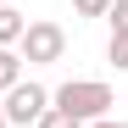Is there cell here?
<instances>
[{
  "mask_svg": "<svg viewBox=\"0 0 128 128\" xmlns=\"http://www.w3.org/2000/svg\"><path fill=\"white\" fill-rule=\"evenodd\" d=\"M50 106L67 112V117H78V122H95V117H106L117 106V95H112V84H100V78H67L50 95Z\"/></svg>",
  "mask_w": 128,
  "mask_h": 128,
  "instance_id": "cell-1",
  "label": "cell"
},
{
  "mask_svg": "<svg viewBox=\"0 0 128 128\" xmlns=\"http://www.w3.org/2000/svg\"><path fill=\"white\" fill-rule=\"evenodd\" d=\"M50 112V89H45V84H11V89H6V100H0V117H6L11 128H28V122H39V117H45Z\"/></svg>",
  "mask_w": 128,
  "mask_h": 128,
  "instance_id": "cell-2",
  "label": "cell"
},
{
  "mask_svg": "<svg viewBox=\"0 0 128 128\" xmlns=\"http://www.w3.org/2000/svg\"><path fill=\"white\" fill-rule=\"evenodd\" d=\"M17 50H22V61H34V67H50V61L67 56V34H61V22H28L22 39H17Z\"/></svg>",
  "mask_w": 128,
  "mask_h": 128,
  "instance_id": "cell-3",
  "label": "cell"
},
{
  "mask_svg": "<svg viewBox=\"0 0 128 128\" xmlns=\"http://www.w3.org/2000/svg\"><path fill=\"white\" fill-rule=\"evenodd\" d=\"M22 28H28L22 11H17V6H0V45H17V39H22Z\"/></svg>",
  "mask_w": 128,
  "mask_h": 128,
  "instance_id": "cell-4",
  "label": "cell"
},
{
  "mask_svg": "<svg viewBox=\"0 0 128 128\" xmlns=\"http://www.w3.org/2000/svg\"><path fill=\"white\" fill-rule=\"evenodd\" d=\"M11 84H22V56H17L11 45H0V95H6Z\"/></svg>",
  "mask_w": 128,
  "mask_h": 128,
  "instance_id": "cell-5",
  "label": "cell"
},
{
  "mask_svg": "<svg viewBox=\"0 0 128 128\" xmlns=\"http://www.w3.org/2000/svg\"><path fill=\"white\" fill-rule=\"evenodd\" d=\"M106 61H112L117 72H128V34H112V45H106Z\"/></svg>",
  "mask_w": 128,
  "mask_h": 128,
  "instance_id": "cell-6",
  "label": "cell"
},
{
  "mask_svg": "<svg viewBox=\"0 0 128 128\" xmlns=\"http://www.w3.org/2000/svg\"><path fill=\"white\" fill-rule=\"evenodd\" d=\"M106 22H112V34H128V0H112L106 6Z\"/></svg>",
  "mask_w": 128,
  "mask_h": 128,
  "instance_id": "cell-7",
  "label": "cell"
},
{
  "mask_svg": "<svg viewBox=\"0 0 128 128\" xmlns=\"http://www.w3.org/2000/svg\"><path fill=\"white\" fill-rule=\"evenodd\" d=\"M34 128H84V122H78V117H67V112H56V106H50V112L39 117Z\"/></svg>",
  "mask_w": 128,
  "mask_h": 128,
  "instance_id": "cell-8",
  "label": "cell"
},
{
  "mask_svg": "<svg viewBox=\"0 0 128 128\" xmlns=\"http://www.w3.org/2000/svg\"><path fill=\"white\" fill-rule=\"evenodd\" d=\"M106 6H112V0H72L78 17H106Z\"/></svg>",
  "mask_w": 128,
  "mask_h": 128,
  "instance_id": "cell-9",
  "label": "cell"
},
{
  "mask_svg": "<svg viewBox=\"0 0 128 128\" xmlns=\"http://www.w3.org/2000/svg\"><path fill=\"white\" fill-rule=\"evenodd\" d=\"M89 128H128V122H112V117H95Z\"/></svg>",
  "mask_w": 128,
  "mask_h": 128,
  "instance_id": "cell-10",
  "label": "cell"
},
{
  "mask_svg": "<svg viewBox=\"0 0 128 128\" xmlns=\"http://www.w3.org/2000/svg\"><path fill=\"white\" fill-rule=\"evenodd\" d=\"M0 128H11V122H6V117H0Z\"/></svg>",
  "mask_w": 128,
  "mask_h": 128,
  "instance_id": "cell-11",
  "label": "cell"
},
{
  "mask_svg": "<svg viewBox=\"0 0 128 128\" xmlns=\"http://www.w3.org/2000/svg\"><path fill=\"white\" fill-rule=\"evenodd\" d=\"M0 6H6V0H0Z\"/></svg>",
  "mask_w": 128,
  "mask_h": 128,
  "instance_id": "cell-12",
  "label": "cell"
}]
</instances>
